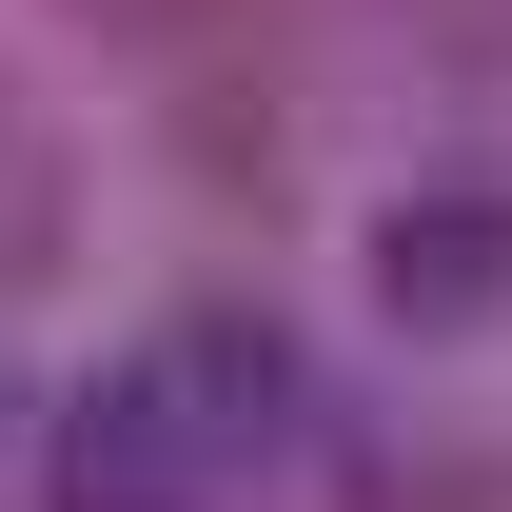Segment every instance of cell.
<instances>
[{
    "mask_svg": "<svg viewBox=\"0 0 512 512\" xmlns=\"http://www.w3.org/2000/svg\"><path fill=\"white\" fill-rule=\"evenodd\" d=\"M276 434H296V335L178 316L60 414V512H237Z\"/></svg>",
    "mask_w": 512,
    "mask_h": 512,
    "instance_id": "obj_1",
    "label": "cell"
}]
</instances>
